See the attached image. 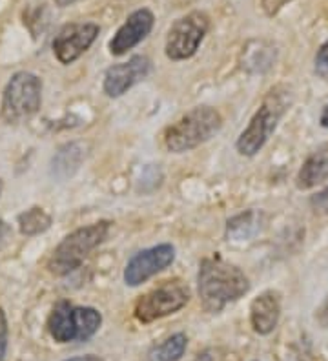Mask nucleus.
<instances>
[{"label":"nucleus","instance_id":"8","mask_svg":"<svg viewBox=\"0 0 328 361\" xmlns=\"http://www.w3.org/2000/svg\"><path fill=\"white\" fill-rule=\"evenodd\" d=\"M175 259V248L170 243H162L157 247L145 248L137 252L135 256L128 261L124 269V283L128 286H139L153 278L155 274L166 270Z\"/></svg>","mask_w":328,"mask_h":361},{"label":"nucleus","instance_id":"4","mask_svg":"<svg viewBox=\"0 0 328 361\" xmlns=\"http://www.w3.org/2000/svg\"><path fill=\"white\" fill-rule=\"evenodd\" d=\"M109 226H111L109 221H99V223H92V225L83 226V228L71 232L70 235H66L49 257V272L53 276H68L70 272L79 269L84 259L99 245L104 243L109 233Z\"/></svg>","mask_w":328,"mask_h":361},{"label":"nucleus","instance_id":"7","mask_svg":"<svg viewBox=\"0 0 328 361\" xmlns=\"http://www.w3.org/2000/svg\"><path fill=\"white\" fill-rule=\"evenodd\" d=\"M210 30V17L205 11H192L175 20L166 37V57L170 61H186L193 57Z\"/></svg>","mask_w":328,"mask_h":361},{"label":"nucleus","instance_id":"11","mask_svg":"<svg viewBox=\"0 0 328 361\" xmlns=\"http://www.w3.org/2000/svg\"><path fill=\"white\" fill-rule=\"evenodd\" d=\"M153 23H155V17L150 9L142 8L133 11L126 18V23L119 27L114 39L109 40V53L115 57H121L135 46H139L152 33Z\"/></svg>","mask_w":328,"mask_h":361},{"label":"nucleus","instance_id":"12","mask_svg":"<svg viewBox=\"0 0 328 361\" xmlns=\"http://www.w3.org/2000/svg\"><path fill=\"white\" fill-rule=\"evenodd\" d=\"M281 298L277 292L267 290L259 294L250 305V322L254 331L261 336H268L279 323Z\"/></svg>","mask_w":328,"mask_h":361},{"label":"nucleus","instance_id":"22","mask_svg":"<svg viewBox=\"0 0 328 361\" xmlns=\"http://www.w3.org/2000/svg\"><path fill=\"white\" fill-rule=\"evenodd\" d=\"M292 2V0H261V8L262 11L268 15V17H274L284 8V6Z\"/></svg>","mask_w":328,"mask_h":361},{"label":"nucleus","instance_id":"6","mask_svg":"<svg viewBox=\"0 0 328 361\" xmlns=\"http://www.w3.org/2000/svg\"><path fill=\"white\" fill-rule=\"evenodd\" d=\"M190 301V288L184 285L181 279H171V281H164L162 285L155 286L153 290L146 292L145 295H140L135 303V316L137 322L148 323L157 322L162 317L170 316V314L179 312L183 307Z\"/></svg>","mask_w":328,"mask_h":361},{"label":"nucleus","instance_id":"19","mask_svg":"<svg viewBox=\"0 0 328 361\" xmlns=\"http://www.w3.org/2000/svg\"><path fill=\"white\" fill-rule=\"evenodd\" d=\"M188 345V338L183 332L171 334L150 353V361H179Z\"/></svg>","mask_w":328,"mask_h":361},{"label":"nucleus","instance_id":"30","mask_svg":"<svg viewBox=\"0 0 328 361\" xmlns=\"http://www.w3.org/2000/svg\"><path fill=\"white\" fill-rule=\"evenodd\" d=\"M2 188H4V185H2V180H0V194H2Z\"/></svg>","mask_w":328,"mask_h":361},{"label":"nucleus","instance_id":"24","mask_svg":"<svg viewBox=\"0 0 328 361\" xmlns=\"http://www.w3.org/2000/svg\"><path fill=\"white\" fill-rule=\"evenodd\" d=\"M315 317H317V322H320V325L323 326V329H328V298L323 301V303H321V307L317 309Z\"/></svg>","mask_w":328,"mask_h":361},{"label":"nucleus","instance_id":"18","mask_svg":"<svg viewBox=\"0 0 328 361\" xmlns=\"http://www.w3.org/2000/svg\"><path fill=\"white\" fill-rule=\"evenodd\" d=\"M17 221L18 230H20L22 235H26V238L39 235V233L46 232V230L51 226V216L40 207H33L30 208V210L22 212L20 216L17 217Z\"/></svg>","mask_w":328,"mask_h":361},{"label":"nucleus","instance_id":"2","mask_svg":"<svg viewBox=\"0 0 328 361\" xmlns=\"http://www.w3.org/2000/svg\"><path fill=\"white\" fill-rule=\"evenodd\" d=\"M223 126V117L212 106H197L188 114H184L179 121L168 126L162 142L168 152L184 154L197 146L205 145Z\"/></svg>","mask_w":328,"mask_h":361},{"label":"nucleus","instance_id":"1","mask_svg":"<svg viewBox=\"0 0 328 361\" xmlns=\"http://www.w3.org/2000/svg\"><path fill=\"white\" fill-rule=\"evenodd\" d=\"M197 288L201 303L208 312L217 314L228 303L241 300L248 292L250 283L245 272L221 256L206 257L199 264Z\"/></svg>","mask_w":328,"mask_h":361},{"label":"nucleus","instance_id":"20","mask_svg":"<svg viewBox=\"0 0 328 361\" xmlns=\"http://www.w3.org/2000/svg\"><path fill=\"white\" fill-rule=\"evenodd\" d=\"M315 71L323 77L328 75V39L317 49V55H315Z\"/></svg>","mask_w":328,"mask_h":361},{"label":"nucleus","instance_id":"29","mask_svg":"<svg viewBox=\"0 0 328 361\" xmlns=\"http://www.w3.org/2000/svg\"><path fill=\"white\" fill-rule=\"evenodd\" d=\"M79 361H102V360H101V357L93 356V354H90V356H83V357H79Z\"/></svg>","mask_w":328,"mask_h":361},{"label":"nucleus","instance_id":"16","mask_svg":"<svg viewBox=\"0 0 328 361\" xmlns=\"http://www.w3.org/2000/svg\"><path fill=\"white\" fill-rule=\"evenodd\" d=\"M83 157L84 154L79 145L71 142V145L62 146L51 161L53 177H57V179H68V177H71L79 170Z\"/></svg>","mask_w":328,"mask_h":361},{"label":"nucleus","instance_id":"31","mask_svg":"<svg viewBox=\"0 0 328 361\" xmlns=\"http://www.w3.org/2000/svg\"><path fill=\"white\" fill-rule=\"evenodd\" d=\"M66 361H79V357H71V360H66Z\"/></svg>","mask_w":328,"mask_h":361},{"label":"nucleus","instance_id":"25","mask_svg":"<svg viewBox=\"0 0 328 361\" xmlns=\"http://www.w3.org/2000/svg\"><path fill=\"white\" fill-rule=\"evenodd\" d=\"M9 235H11V228H9V225L6 221L0 219V248H2V245H4L6 241H8Z\"/></svg>","mask_w":328,"mask_h":361},{"label":"nucleus","instance_id":"3","mask_svg":"<svg viewBox=\"0 0 328 361\" xmlns=\"http://www.w3.org/2000/svg\"><path fill=\"white\" fill-rule=\"evenodd\" d=\"M290 102H292V93L284 86H277L272 90L262 101L261 108L254 114L245 132L237 139V152L246 157L257 154L262 146L267 145L268 137L277 128V123L281 121L284 111L288 110Z\"/></svg>","mask_w":328,"mask_h":361},{"label":"nucleus","instance_id":"13","mask_svg":"<svg viewBox=\"0 0 328 361\" xmlns=\"http://www.w3.org/2000/svg\"><path fill=\"white\" fill-rule=\"evenodd\" d=\"M328 179V142L321 145L310 157L303 163L298 173V188L310 190Z\"/></svg>","mask_w":328,"mask_h":361},{"label":"nucleus","instance_id":"5","mask_svg":"<svg viewBox=\"0 0 328 361\" xmlns=\"http://www.w3.org/2000/svg\"><path fill=\"white\" fill-rule=\"evenodd\" d=\"M42 104V80L30 71H18L2 93V119L9 124L28 121Z\"/></svg>","mask_w":328,"mask_h":361},{"label":"nucleus","instance_id":"9","mask_svg":"<svg viewBox=\"0 0 328 361\" xmlns=\"http://www.w3.org/2000/svg\"><path fill=\"white\" fill-rule=\"evenodd\" d=\"M101 27L93 23H71L61 27L53 39V53L61 64H71L90 49Z\"/></svg>","mask_w":328,"mask_h":361},{"label":"nucleus","instance_id":"10","mask_svg":"<svg viewBox=\"0 0 328 361\" xmlns=\"http://www.w3.org/2000/svg\"><path fill=\"white\" fill-rule=\"evenodd\" d=\"M152 71V61L145 55H135L128 62H121V64H114L108 68L104 73V93L108 97L117 99L133 88L137 82L145 80Z\"/></svg>","mask_w":328,"mask_h":361},{"label":"nucleus","instance_id":"23","mask_svg":"<svg viewBox=\"0 0 328 361\" xmlns=\"http://www.w3.org/2000/svg\"><path fill=\"white\" fill-rule=\"evenodd\" d=\"M312 207L315 208V212L328 214V186L324 190H321L320 194H315L312 197Z\"/></svg>","mask_w":328,"mask_h":361},{"label":"nucleus","instance_id":"17","mask_svg":"<svg viewBox=\"0 0 328 361\" xmlns=\"http://www.w3.org/2000/svg\"><path fill=\"white\" fill-rule=\"evenodd\" d=\"M75 341H87L99 332L102 325L101 312L93 307H73Z\"/></svg>","mask_w":328,"mask_h":361},{"label":"nucleus","instance_id":"15","mask_svg":"<svg viewBox=\"0 0 328 361\" xmlns=\"http://www.w3.org/2000/svg\"><path fill=\"white\" fill-rule=\"evenodd\" d=\"M259 230H261V214L248 210L228 221L226 238L232 241H246L254 238Z\"/></svg>","mask_w":328,"mask_h":361},{"label":"nucleus","instance_id":"21","mask_svg":"<svg viewBox=\"0 0 328 361\" xmlns=\"http://www.w3.org/2000/svg\"><path fill=\"white\" fill-rule=\"evenodd\" d=\"M6 350H8V319L4 310L0 309V361L4 360Z\"/></svg>","mask_w":328,"mask_h":361},{"label":"nucleus","instance_id":"27","mask_svg":"<svg viewBox=\"0 0 328 361\" xmlns=\"http://www.w3.org/2000/svg\"><path fill=\"white\" fill-rule=\"evenodd\" d=\"M320 123H321V126H323V128L328 130V104L324 106L323 114H321V117H320Z\"/></svg>","mask_w":328,"mask_h":361},{"label":"nucleus","instance_id":"26","mask_svg":"<svg viewBox=\"0 0 328 361\" xmlns=\"http://www.w3.org/2000/svg\"><path fill=\"white\" fill-rule=\"evenodd\" d=\"M174 8H184V6H190L193 4L195 0H168Z\"/></svg>","mask_w":328,"mask_h":361},{"label":"nucleus","instance_id":"28","mask_svg":"<svg viewBox=\"0 0 328 361\" xmlns=\"http://www.w3.org/2000/svg\"><path fill=\"white\" fill-rule=\"evenodd\" d=\"M75 2H79V0H55V4H57L59 8H66V6L75 4Z\"/></svg>","mask_w":328,"mask_h":361},{"label":"nucleus","instance_id":"14","mask_svg":"<svg viewBox=\"0 0 328 361\" xmlns=\"http://www.w3.org/2000/svg\"><path fill=\"white\" fill-rule=\"evenodd\" d=\"M48 332L57 343L75 341L73 305L70 301H59L48 317Z\"/></svg>","mask_w":328,"mask_h":361}]
</instances>
